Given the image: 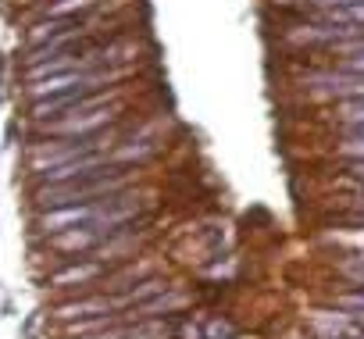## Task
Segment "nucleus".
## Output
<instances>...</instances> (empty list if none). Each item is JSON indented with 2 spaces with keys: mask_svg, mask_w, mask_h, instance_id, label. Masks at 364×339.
I'll use <instances>...</instances> for the list:
<instances>
[{
  "mask_svg": "<svg viewBox=\"0 0 364 339\" xmlns=\"http://www.w3.org/2000/svg\"><path fill=\"white\" fill-rule=\"evenodd\" d=\"M111 311H114V300H107V296H93V300H75V303H65V307H58V318H61V321L93 318V314L107 318Z\"/></svg>",
  "mask_w": 364,
  "mask_h": 339,
  "instance_id": "0eeeda50",
  "label": "nucleus"
},
{
  "mask_svg": "<svg viewBox=\"0 0 364 339\" xmlns=\"http://www.w3.org/2000/svg\"><path fill=\"white\" fill-rule=\"evenodd\" d=\"M129 186V172L118 164H107L100 172H90V176H79V179H68V183H43L33 200L47 211V208H65V204H93V200H104L118 190Z\"/></svg>",
  "mask_w": 364,
  "mask_h": 339,
  "instance_id": "f257e3e1",
  "label": "nucleus"
},
{
  "mask_svg": "<svg viewBox=\"0 0 364 339\" xmlns=\"http://www.w3.org/2000/svg\"><path fill=\"white\" fill-rule=\"evenodd\" d=\"M304 86L314 90L318 97H339V100H357V97H364V75L346 72V68H339V72H311V75L304 79Z\"/></svg>",
  "mask_w": 364,
  "mask_h": 339,
  "instance_id": "7ed1b4c3",
  "label": "nucleus"
},
{
  "mask_svg": "<svg viewBox=\"0 0 364 339\" xmlns=\"http://www.w3.org/2000/svg\"><path fill=\"white\" fill-rule=\"evenodd\" d=\"M304 4H311V8H321V11H328V8H350V4H364V0H304Z\"/></svg>",
  "mask_w": 364,
  "mask_h": 339,
  "instance_id": "4468645a",
  "label": "nucleus"
},
{
  "mask_svg": "<svg viewBox=\"0 0 364 339\" xmlns=\"http://www.w3.org/2000/svg\"><path fill=\"white\" fill-rule=\"evenodd\" d=\"M100 275V264H75V268H68V271H58L50 282L54 286H72V282H90V279H97Z\"/></svg>",
  "mask_w": 364,
  "mask_h": 339,
  "instance_id": "9b49d317",
  "label": "nucleus"
},
{
  "mask_svg": "<svg viewBox=\"0 0 364 339\" xmlns=\"http://www.w3.org/2000/svg\"><path fill=\"white\" fill-rule=\"evenodd\" d=\"M175 339H236L240 328L236 321H229L225 314H190V318H182L171 325Z\"/></svg>",
  "mask_w": 364,
  "mask_h": 339,
  "instance_id": "20e7f679",
  "label": "nucleus"
},
{
  "mask_svg": "<svg viewBox=\"0 0 364 339\" xmlns=\"http://www.w3.org/2000/svg\"><path fill=\"white\" fill-rule=\"evenodd\" d=\"M111 232L107 229H100V225H93V222H86L82 229L75 225V229H65V232H54L50 236V247H58V250H90V247H97V243H104Z\"/></svg>",
  "mask_w": 364,
  "mask_h": 339,
  "instance_id": "423d86ee",
  "label": "nucleus"
},
{
  "mask_svg": "<svg viewBox=\"0 0 364 339\" xmlns=\"http://www.w3.org/2000/svg\"><path fill=\"white\" fill-rule=\"evenodd\" d=\"M343 154L364 161V136H346V139H343Z\"/></svg>",
  "mask_w": 364,
  "mask_h": 339,
  "instance_id": "ddd939ff",
  "label": "nucleus"
},
{
  "mask_svg": "<svg viewBox=\"0 0 364 339\" xmlns=\"http://www.w3.org/2000/svg\"><path fill=\"white\" fill-rule=\"evenodd\" d=\"M111 157L104 154H82L75 161H65V164H54V168H43L40 179L43 183H68V179H79V176H90V172H100V168H107Z\"/></svg>",
  "mask_w": 364,
  "mask_h": 339,
  "instance_id": "39448f33",
  "label": "nucleus"
},
{
  "mask_svg": "<svg viewBox=\"0 0 364 339\" xmlns=\"http://www.w3.org/2000/svg\"><path fill=\"white\" fill-rule=\"evenodd\" d=\"M182 303H186V296H182V293H168V289H164V293H157V296L136 303L132 311H139V314L146 318V314H161V311H164V314H168V311H178Z\"/></svg>",
  "mask_w": 364,
  "mask_h": 339,
  "instance_id": "6e6552de",
  "label": "nucleus"
},
{
  "mask_svg": "<svg viewBox=\"0 0 364 339\" xmlns=\"http://www.w3.org/2000/svg\"><path fill=\"white\" fill-rule=\"evenodd\" d=\"M321 22H328V26H364V4L328 8V11H321Z\"/></svg>",
  "mask_w": 364,
  "mask_h": 339,
  "instance_id": "9d476101",
  "label": "nucleus"
},
{
  "mask_svg": "<svg viewBox=\"0 0 364 339\" xmlns=\"http://www.w3.org/2000/svg\"><path fill=\"white\" fill-rule=\"evenodd\" d=\"M339 68H346V72H357V75H364V50L360 54H353V58H346Z\"/></svg>",
  "mask_w": 364,
  "mask_h": 339,
  "instance_id": "2eb2a0df",
  "label": "nucleus"
},
{
  "mask_svg": "<svg viewBox=\"0 0 364 339\" xmlns=\"http://www.w3.org/2000/svg\"><path fill=\"white\" fill-rule=\"evenodd\" d=\"M104 100H107V93L86 97L79 107L65 111V114L58 118V125H50V129L61 132V136H93V132H100V129L118 114V107H104Z\"/></svg>",
  "mask_w": 364,
  "mask_h": 339,
  "instance_id": "f03ea898",
  "label": "nucleus"
},
{
  "mask_svg": "<svg viewBox=\"0 0 364 339\" xmlns=\"http://www.w3.org/2000/svg\"><path fill=\"white\" fill-rule=\"evenodd\" d=\"M97 4L100 0H54V4L47 8V18H82Z\"/></svg>",
  "mask_w": 364,
  "mask_h": 339,
  "instance_id": "1a4fd4ad",
  "label": "nucleus"
},
{
  "mask_svg": "<svg viewBox=\"0 0 364 339\" xmlns=\"http://www.w3.org/2000/svg\"><path fill=\"white\" fill-rule=\"evenodd\" d=\"M339 118H343L346 125H364V97H357V100H343Z\"/></svg>",
  "mask_w": 364,
  "mask_h": 339,
  "instance_id": "f8f14e48",
  "label": "nucleus"
},
{
  "mask_svg": "<svg viewBox=\"0 0 364 339\" xmlns=\"http://www.w3.org/2000/svg\"><path fill=\"white\" fill-rule=\"evenodd\" d=\"M343 339H364V332H357V328H350V332H346Z\"/></svg>",
  "mask_w": 364,
  "mask_h": 339,
  "instance_id": "f3484780",
  "label": "nucleus"
},
{
  "mask_svg": "<svg viewBox=\"0 0 364 339\" xmlns=\"http://www.w3.org/2000/svg\"><path fill=\"white\" fill-rule=\"evenodd\" d=\"M346 172H350L353 179L364 183V161H360V157H350V161H346Z\"/></svg>",
  "mask_w": 364,
  "mask_h": 339,
  "instance_id": "dca6fc26",
  "label": "nucleus"
}]
</instances>
